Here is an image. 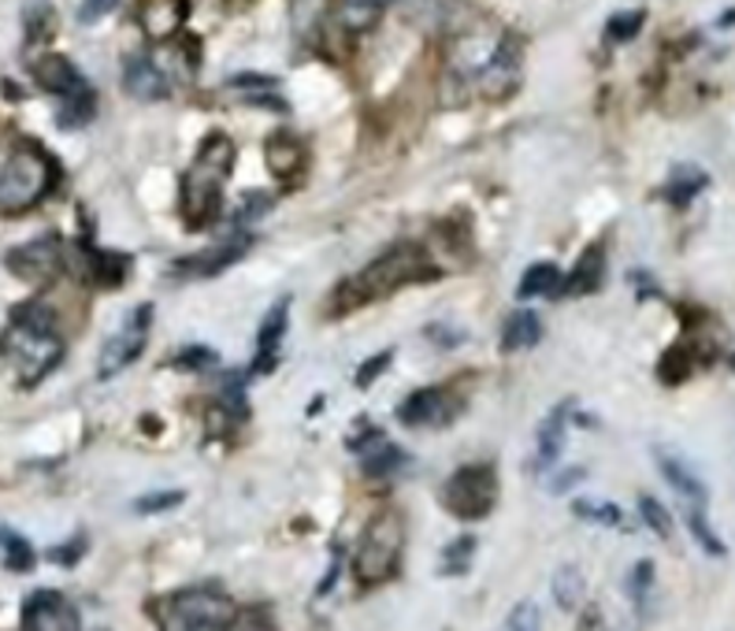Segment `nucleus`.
<instances>
[{
    "mask_svg": "<svg viewBox=\"0 0 735 631\" xmlns=\"http://www.w3.org/2000/svg\"><path fill=\"white\" fill-rule=\"evenodd\" d=\"M435 279H442V268L431 260V253L417 246V242H398V246L380 253L372 264H364L357 276L338 282L327 316H350L357 308L372 305V301L394 297L405 287H420V282Z\"/></svg>",
    "mask_w": 735,
    "mask_h": 631,
    "instance_id": "f257e3e1",
    "label": "nucleus"
},
{
    "mask_svg": "<svg viewBox=\"0 0 735 631\" xmlns=\"http://www.w3.org/2000/svg\"><path fill=\"white\" fill-rule=\"evenodd\" d=\"M234 156H238V149L223 130L205 135V141L197 145L194 164L186 167L183 190H178V212H183L186 231H205L220 215L223 186L234 172Z\"/></svg>",
    "mask_w": 735,
    "mask_h": 631,
    "instance_id": "f03ea898",
    "label": "nucleus"
},
{
    "mask_svg": "<svg viewBox=\"0 0 735 631\" xmlns=\"http://www.w3.org/2000/svg\"><path fill=\"white\" fill-rule=\"evenodd\" d=\"M56 160L37 141H15L0 153V212L15 215L42 205L56 186Z\"/></svg>",
    "mask_w": 735,
    "mask_h": 631,
    "instance_id": "7ed1b4c3",
    "label": "nucleus"
},
{
    "mask_svg": "<svg viewBox=\"0 0 735 631\" xmlns=\"http://www.w3.org/2000/svg\"><path fill=\"white\" fill-rule=\"evenodd\" d=\"M405 553V521L394 509H380L364 524V535L353 550V580L361 587H383L401 572Z\"/></svg>",
    "mask_w": 735,
    "mask_h": 631,
    "instance_id": "20e7f679",
    "label": "nucleus"
},
{
    "mask_svg": "<svg viewBox=\"0 0 735 631\" xmlns=\"http://www.w3.org/2000/svg\"><path fill=\"white\" fill-rule=\"evenodd\" d=\"M164 631H228L242 606L220 587H183L156 601Z\"/></svg>",
    "mask_w": 735,
    "mask_h": 631,
    "instance_id": "39448f33",
    "label": "nucleus"
},
{
    "mask_svg": "<svg viewBox=\"0 0 735 631\" xmlns=\"http://www.w3.org/2000/svg\"><path fill=\"white\" fill-rule=\"evenodd\" d=\"M442 505L454 513L457 521L476 524L494 513L498 505V472L494 465H465L442 487Z\"/></svg>",
    "mask_w": 735,
    "mask_h": 631,
    "instance_id": "423d86ee",
    "label": "nucleus"
},
{
    "mask_svg": "<svg viewBox=\"0 0 735 631\" xmlns=\"http://www.w3.org/2000/svg\"><path fill=\"white\" fill-rule=\"evenodd\" d=\"M521 71H524V42L516 34H502L483 60V68L472 74L476 93L487 101H505L509 93L521 86Z\"/></svg>",
    "mask_w": 735,
    "mask_h": 631,
    "instance_id": "0eeeda50",
    "label": "nucleus"
},
{
    "mask_svg": "<svg viewBox=\"0 0 735 631\" xmlns=\"http://www.w3.org/2000/svg\"><path fill=\"white\" fill-rule=\"evenodd\" d=\"M8 350L19 361V372H23V383L34 386L49 375L63 357V342L56 331H31V327H15L8 335Z\"/></svg>",
    "mask_w": 735,
    "mask_h": 631,
    "instance_id": "6e6552de",
    "label": "nucleus"
},
{
    "mask_svg": "<svg viewBox=\"0 0 735 631\" xmlns=\"http://www.w3.org/2000/svg\"><path fill=\"white\" fill-rule=\"evenodd\" d=\"M149 327H153V305L141 301L135 313L127 316L122 331L112 338V342L105 346V353H101L97 379H116L122 369H130V364L138 361L141 350H145V342H149Z\"/></svg>",
    "mask_w": 735,
    "mask_h": 631,
    "instance_id": "1a4fd4ad",
    "label": "nucleus"
},
{
    "mask_svg": "<svg viewBox=\"0 0 735 631\" xmlns=\"http://www.w3.org/2000/svg\"><path fill=\"white\" fill-rule=\"evenodd\" d=\"M460 409H465V401H460L457 390H450V386H423V390H412L401 401L398 420L405 428H446V423L460 417Z\"/></svg>",
    "mask_w": 735,
    "mask_h": 631,
    "instance_id": "9d476101",
    "label": "nucleus"
},
{
    "mask_svg": "<svg viewBox=\"0 0 735 631\" xmlns=\"http://www.w3.org/2000/svg\"><path fill=\"white\" fill-rule=\"evenodd\" d=\"M4 264H8V271H12L15 279L37 282V287H42V282H52L56 276H60L68 257H63L60 238H42V242H26V246H15L4 257Z\"/></svg>",
    "mask_w": 735,
    "mask_h": 631,
    "instance_id": "9b49d317",
    "label": "nucleus"
},
{
    "mask_svg": "<svg viewBox=\"0 0 735 631\" xmlns=\"http://www.w3.org/2000/svg\"><path fill=\"white\" fill-rule=\"evenodd\" d=\"M249 249H253L249 234H234V238L220 242V246H209L201 253H190V257L175 260L172 264V276L175 279H215V276H223L231 264H238Z\"/></svg>",
    "mask_w": 735,
    "mask_h": 631,
    "instance_id": "f8f14e48",
    "label": "nucleus"
},
{
    "mask_svg": "<svg viewBox=\"0 0 735 631\" xmlns=\"http://www.w3.org/2000/svg\"><path fill=\"white\" fill-rule=\"evenodd\" d=\"M23 631H82V617L60 591H34L23 606Z\"/></svg>",
    "mask_w": 735,
    "mask_h": 631,
    "instance_id": "ddd939ff",
    "label": "nucleus"
},
{
    "mask_svg": "<svg viewBox=\"0 0 735 631\" xmlns=\"http://www.w3.org/2000/svg\"><path fill=\"white\" fill-rule=\"evenodd\" d=\"M190 19V0H141L138 26L149 42H172Z\"/></svg>",
    "mask_w": 735,
    "mask_h": 631,
    "instance_id": "4468645a",
    "label": "nucleus"
},
{
    "mask_svg": "<svg viewBox=\"0 0 735 631\" xmlns=\"http://www.w3.org/2000/svg\"><path fill=\"white\" fill-rule=\"evenodd\" d=\"M264 164H268L271 178H279V183H298L301 172L308 167V149L305 141L298 135H290V130H276V135L268 138V145H264Z\"/></svg>",
    "mask_w": 735,
    "mask_h": 631,
    "instance_id": "2eb2a0df",
    "label": "nucleus"
},
{
    "mask_svg": "<svg viewBox=\"0 0 735 631\" xmlns=\"http://www.w3.org/2000/svg\"><path fill=\"white\" fill-rule=\"evenodd\" d=\"M602 279H606V246L591 242V246L580 253V260L572 264L569 276H561L558 297H587L595 294V290H602Z\"/></svg>",
    "mask_w": 735,
    "mask_h": 631,
    "instance_id": "dca6fc26",
    "label": "nucleus"
},
{
    "mask_svg": "<svg viewBox=\"0 0 735 631\" xmlns=\"http://www.w3.org/2000/svg\"><path fill=\"white\" fill-rule=\"evenodd\" d=\"M122 90L138 101H164L167 90H172V82H167L164 68H156V60H149V56L138 52V56H127V60H122Z\"/></svg>",
    "mask_w": 735,
    "mask_h": 631,
    "instance_id": "f3484780",
    "label": "nucleus"
},
{
    "mask_svg": "<svg viewBox=\"0 0 735 631\" xmlns=\"http://www.w3.org/2000/svg\"><path fill=\"white\" fill-rule=\"evenodd\" d=\"M287 324H290V297H282L260 324L257 357H253V375H268L279 364V346H282V338H287Z\"/></svg>",
    "mask_w": 735,
    "mask_h": 631,
    "instance_id": "a211bd4d",
    "label": "nucleus"
},
{
    "mask_svg": "<svg viewBox=\"0 0 735 631\" xmlns=\"http://www.w3.org/2000/svg\"><path fill=\"white\" fill-rule=\"evenodd\" d=\"M34 82L42 86L45 93H56V97H68V93L82 90L86 86V79L79 74V68L68 60V56L60 52H49V56H37L34 60Z\"/></svg>",
    "mask_w": 735,
    "mask_h": 631,
    "instance_id": "6ab92c4d",
    "label": "nucleus"
},
{
    "mask_svg": "<svg viewBox=\"0 0 735 631\" xmlns=\"http://www.w3.org/2000/svg\"><path fill=\"white\" fill-rule=\"evenodd\" d=\"M657 468H662V476L668 479V487H673L676 494L684 498V505H705L710 502V491H705V483L699 479L691 465H687L684 457H676L673 449H657Z\"/></svg>",
    "mask_w": 735,
    "mask_h": 631,
    "instance_id": "aec40b11",
    "label": "nucleus"
},
{
    "mask_svg": "<svg viewBox=\"0 0 735 631\" xmlns=\"http://www.w3.org/2000/svg\"><path fill=\"white\" fill-rule=\"evenodd\" d=\"M82 264H86V276L97 290H116L127 282L130 276V257H122V253H108V249H97V246H82Z\"/></svg>",
    "mask_w": 735,
    "mask_h": 631,
    "instance_id": "412c9836",
    "label": "nucleus"
},
{
    "mask_svg": "<svg viewBox=\"0 0 735 631\" xmlns=\"http://www.w3.org/2000/svg\"><path fill=\"white\" fill-rule=\"evenodd\" d=\"M569 412H572V405L561 401L558 409H553L550 417L539 423V442H535V468H542V472L558 465V457L564 449V435H569Z\"/></svg>",
    "mask_w": 735,
    "mask_h": 631,
    "instance_id": "4be33fe9",
    "label": "nucleus"
},
{
    "mask_svg": "<svg viewBox=\"0 0 735 631\" xmlns=\"http://www.w3.org/2000/svg\"><path fill=\"white\" fill-rule=\"evenodd\" d=\"M386 4H390V0H338L335 23L342 26L346 34H364L383 19Z\"/></svg>",
    "mask_w": 735,
    "mask_h": 631,
    "instance_id": "5701e85b",
    "label": "nucleus"
},
{
    "mask_svg": "<svg viewBox=\"0 0 735 631\" xmlns=\"http://www.w3.org/2000/svg\"><path fill=\"white\" fill-rule=\"evenodd\" d=\"M695 364H699V346H695V338L691 342H676V346H668L662 353V361H657V379L668 386H680L687 375L695 372Z\"/></svg>",
    "mask_w": 735,
    "mask_h": 631,
    "instance_id": "b1692460",
    "label": "nucleus"
},
{
    "mask_svg": "<svg viewBox=\"0 0 735 631\" xmlns=\"http://www.w3.org/2000/svg\"><path fill=\"white\" fill-rule=\"evenodd\" d=\"M542 338V324L539 316L532 313V308H516L513 316L505 319L502 327V350L513 353V350H532L535 342Z\"/></svg>",
    "mask_w": 735,
    "mask_h": 631,
    "instance_id": "393cba45",
    "label": "nucleus"
},
{
    "mask_svg": "<svg viewBox=\"0 0 735 631\" xmlns=\"http://www.w3.org/2000/svg\"><path fill=\"white\" fill-rule=\"evenodd\" d=\"M550 591H553V601H558L564 614H576L583 606V595H587V576H583L580 564H561L550 580Z\"/></svg>",
    "mask_w": 735,
    "mask_h": 631,
    "instance_id": "a878e982",
    "label": "nucleus"
},
{
    "mask_svg": "<svg viewBox=\"0 0 735 631\" xmlns=\"http://www.w3.org/2000/svg\"><path fill=\"white\" fill-rule=\"evenodd\" d=\"M361 449H364V457H361L364 476H390V472H398L405 460H409V457H405V449H398L394 442H386L383 435H375Z\"/></svg>",
    "mask_w": 735,
    "mask_h": 631,
    "instance_id": "bb28decb",
    "label": "nucleus"
},
{
    "mask_svg": "<svg viewBox=\"0 0 735 631\" xmlns=\"http://www.w3.org/2000/svg\"><path fill=\"white\" fill-rule=\"evenodd\" d=\"M558 287H561V268L550 260H539L524 271L521 287H516V297L521 301H527V297H558Z\"/></svg>",
    "mask_w": 735,
    "mask_h": 631,
    "instance_id": "cd10ccee",
    "label": "nucleus"
},
{
    "mask_svg": "<svg viewBox=\"0 0 735 631\" xmlns=\"http://www.w3.org/2000/svg\"><path fill=\"white\" fill-rule=\"evenodd\" d=\"M705 183H710V178H705V172H699V167H676V175L668 178L665 186V201L676 205V209H687V205L705 190Z\"/></svg>",
    "mask_w": 735,
    "mask_h": 631,
    "instance_id": "c85d7f7f",
    "label": "nucleus"
},
{
    "mask_svg": "<svg viewBox=\"0 0 735 631\" xmlns=\"http://www.w3.org/2000/svg\"><path fill=\"white\" fill-rule=\"evenodd\" d=\"M684 521H687V527H691L695 542H699L702 550L710 553V558H724V553H728V546L721 542V535L710 527V516H705V505H684Z\"/></svg>",
    "mask_w": 735,
    "mask_h": 631,
    "instance_id": "c756f323",
    "label": "nucleus"
},
{
    "mask_svg": "<svg viewBox=\"0 0 735 631\" xmlns=\"http://www.w3.org/2000/svg\"><path fill=\"white\" fill-rule=\"evenodd\" d=\"M0 550H4V569H12V572H31L37 564L34 546L26 542L19 531H12V527L0 531Z\"/></svg>",
    "mask_w": 735,
    "mask_h": 631,
    "instance_id": "7c9ffc66",
    "label": "nucleus"
},
{
    "mask_svg": "<svg viewBox=\"0 0 735 631\" xmlns=\"http://www.w3.org/2000/svg\"><path fill=\"white\" fill-rule=\"evenodd\" d=\"M93 112H97V97H93L90 86L74 90L63 97V108H60V127H86L93 119Z\"/></svg>",
    "mask_w": 735,
    "mask_h": 631,
    "instance_id": "2f4dec72",
    "label": "nucleus"
},
{
    "mask_svg": "<svg viewBox=\"0 0 735 631\" xmlns=\"http://www.w3.org/2000/svg\"><path fill=\"white\" fill-rule=\"evenodd\" d=\"M472 553H476V535H460L442 550V576H465L472 569Z\"/></svg>",
    "mask_w": 735,
    "mask_h": 631,
    "instance_id": "473e14b6",
    "label": "nucleus"
},
{
    "mask_svg": "<svg viewBox=\"0 0 735 631\" xmlns=\"http://www.w3.org/2000/svg\"><path fill=\"white\" fill-rule=\"evenodd\" d=\"M650 587H654V561H639L635 569L628 572V598H631V606H635L639 614L646 609Z\"/></svg>",
    "mask_w": 735,
    "mask_h": 631,
    "instance_id": "72a5a7b5",
    "label": "nucleus"
},
{
    "mask_svg": "<svg viewBox=\"0 0 735 631\" xmlns=\"http://www.w3.org/2000/svg\"><path fill=\"white\" fill-rule=\"evenodd\" d=\"M212 364H220V353L209 350V346H186V350H178L172 357V369L178 372H205L212 369Z\"/></svg>",
    "mask_w": 735,
    "mask_h": 631,
    "instance_id": "f704fd0d",
    "label": "nucleus"
},
{
    "mask_svg": "<svg viewBox=\"0 0 735 631\" xmlns=\"http://www.w3.org/2000/svg\"><path fill=\"white\" fill-rule=\"evenodd\" d=\"M639 513H643V521H646V527L654 535H662V539H673V513L657 502V498H650V494H643L639 498Z\"/></svg>",
    "mask_w": 735,
    "mask_h": 631,
    "instance_id": "c9c22d12",
    "label": "nucleus"
},
{
    "mask_svg": "<svg viewBox=\"0 0 735 631\" xmlns=\"http://www.w3.org/2000/svg\"><path fill=\"white\" fill-rule=\"evenodd\" d=\"M643 23H646V12H620L606 23V37L612 45H625L643 31Z\"/></svg>",
    "mask_w": 735,
    "mask_h": 631,
    "instance_id": "e433bc0d",
    "label": "nucleus"
},
{
    "mask_svg": "<svg viewBox=\"0 0 735 631\" xmlns=\"http://www.w3.org/2000/svg\"><path fill=\"white\" fill-rule=\"evenodd\" d=\"M572 513H576L580 521H595V524H606V527L625 524V513H620L612 502H576L572 505Z\"/></svg>",
    "mask_w": 735,
    "mask_h": 631,
    "instance_id": "4c0bfd02",
    "label": "nucleus"
},
{
    "mask_svg": "<svg viewBox=\"0 0 735 631\" xmlns=\"http://www.w3.org/2000/svg\"><path fill=\"white\" fill-rule=\"evenodd\" d=\"M183 491H153V494H141L135 502V513L138 516H153V513H167V509H178L183 505Z\"/></svg>",
    "mask_w": 735,
    "mask_h": 631,
    "instance_id": "58836bf2",
    "label": "nucleus"
},
{
    "mask_svg": "<svg viewBox=\"0 0 735 631\" xmlns=\"http://www.w3.org/2000/svg\"><path fill=\"white\" fill-rule=\"evenodd\" d=\"M505 631H542L539 606H535V601H521V606H516L513 614H509Z\"/></svg>",
    "mask_w": 735,
    "mask_h": 631,
    "instance_id": "ea45409f",
    "label": "nucleus"
},
{
    "mask_svg": "<svg viewBox=\"0 0 735 631\" xmlns=\"http://www.w3.org/2000/svg\"><path fill=\"white\" fill-rule=\"evenodd\" d=\"M52 12L49 4H34L31 12H26V34H31V42H45V37L52 34Z\"/></svg>",
    "mask_w": 735,
    "mask_h": 631,
    "instance_id": "a19ab883",
    "label": "nucleus"
},
{
    "mask_svg": "<svg viewBox=\"0 0 735 631\" xmlns=\"http://www.w3.org/2000/svg\"><path fill=\"white\" fill-rule=\"evenodd\" d=\"M390 361H394V353H390V350H383V353L368 357V361L361 364V369H357V375H353V383H357V386H361V390H364V386H372V383H375V379H380V375L386 372V364H390Z\"/></svg>",
    "mask_w": 735,
    "mask_h": 631,
    "instance_id": "79ce46f5",
    "label": "nucleus"
},
{
    "mask_svg": "<svg viewBox=\"0 0 735 631\" xmlns=\"http://www.w3.org/2000/svg\"><path fill=\"white\" fill-rule=\"evenodd\" d=\"M228 631H279V628H276V620L264 614V609H242Z\"/></svg>",
    "mask_w": 735,
    "mask_h": 631,
    "instance_id": "37998d69",
    "label": "nucleus"
},
{
    "mask_svg": "<svg viewBox=\"0 0 735 631\" xmlns=\"http://www.w3.org/2000/svg\"><path fill=\"white\" fill-rule=\"evenodd\" d=\"M119 8V0H82V8H79V23H97V19H105V15H112Z\"/></svg>",
    "mask_w": 735,
    "mask_h": 631,
    "instance_id": "c03bdc74",
    "label": "nucleus"
},
{
    "mask_svg": "<svg viewBox=\"0 0 735 631\" xmlns=\"http://www.w3.org/2000/svg\"><path fill=\"white\" fill-rule=\"evenodd\" d=\"M428 342H435V346H442V350H450V346H460L465 342V335L460 331H450V327H428Z\"/></svg>",
    "mask_w": 735,
    "mask_h": 631,
    "instance_id": "a18cd8bd",
    "label": "nucleus"
},
{
    "mask_svg": "<svg viewBox=\"0 0 735 631\" xmlns=\"http://www.w3.org/2000/svg\"><path fill=\"white\" fill-rule=\"evenodd\" d=\"M86 550V539H74V546H56L52 550V561L56 564H74L79 558H74V553H82Z\"/></svg>",
    "mask_w": 735,
    "mask_h": 631,
    "instance_id": "49530a36",
    "label": "nucleus"
},
{
    "mask_svg": "<svg viewBox=\"0 0 735 631\" xmlns=\"http://www.w3.org/2000/svg\"><path fill=\"white\" fill-rule=\"evenodd\" d=\"M580 479H583V468H576V472H564V476L558 479V483H553V491H558V494H561V491H569V487H572V483H580Z\"/></svg>",
    "mask_w": 735,
    "mask_h": 631,
    "instance_id": "de8ad7c7",
    "label": "nucleus"
},
{
    "mask_svg": "<svg viewBox=\"0 0 735 631\" xmlns=\"http://www.w3.org/2000/svg\"><path fill=\"white\" fill-rule=\"evenodd\" d=\"M576 631H602V620H598L595 609H587V614L580 617V628Z\"/></svg>",
    "mask_w": 735,
    "mask_h": 631,
    "instance_id": "09e8293b",
    "label": "nucleus"
},
{
    "mask_svg": "<svg viewBox=\"0 0 735 631\" xmlns=\"http://www.w3.org/2000/svg\"><path fill=\"white\" fill-rule=\"evenodd\" d=\"M732 369H735V357H732Z\"/></svg>",
    "mask_w": 735,
    "mask_h": 631,
    "instance_id": "8fccbe9b",
    "label": "nucleus"
},
{
    "mask_svg": "<svg viewBox=\"0 0 735 631\" xmlns=\"http://www.w3.org/2000/svg\"><path fill=\"white\" fill-rule=\"evenodd\" d=\"M446 631H450V628H446Z\"/></svg>",
    "mask_w": 735,
    "mask_h": 631,
    "instance_id": "3c124183",
    "label": "nucleus"
}]
</instances>
